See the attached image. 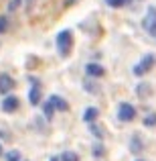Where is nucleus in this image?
I'll use <instances>...</instances> for the list:
<instances>
[{"label": "nucleus", "mask_w": 156, "mask_h": 161, "mask_svg": "<svg viewBox=\"0 0 156 161\" xmlns=\"http://www.w3.org/2000/svg\"><path fill=\"white\" fill-rule=\"evenodd\" d=\"M130 149H132V153H138V151L144 149V145H142V141H140L138 135H134V137H132V147H130Z\"/></svg>", "instance_id": "obj_10"}, {"label": "nucleus", "mask_w": 156, "mask_h": 161, "mask_svg": "<svg viewBox=\"0 0 156 161\" xmlns=\"http://www.w3.org/2000/svg\"><path fill=\"white\" fill-rule=\"evenodd\" d=\"M51 161H61V157H53V159H51Z\"/></svg>", "instance_id": "obj_17"}, {"label": "nucleus", "mask_w": 156, "mask_h": 161, "mask_svg": "<svg viewBox=\"0 0 156 161\" xmlns=\"http://www.w3.org/2000/svg\"><path fill=\"white\" fill-rule=\"evenodd\" d=\"M55 108H57V110H67L69 106H67V102L61 98V96H51V98H49L47 102L43 104V112L47 114L49 118H51V116H53V110H55Z\"/></svg>", "instance_id": "obj_3"}, {"label": "nucleus", "mask_w": 156, "mask_h": 161, "mask_svg": "<svg viewBox=\"0 0 156 161\" xmlns=\"http://www.w3.org/2000/svg\"><path fill=\"white\" fill-rule=\"evenodd\" d=\"M4 157H6V161H20V151H8Z\"/></svg>", "instance_id": "obj_15"}, {"label": "nucleus", "mask_w": 156, "mask_h": 161, "mask_svg": "<svg viewBox=\"0 0 156 161\" xmlns=\"http://www.w3.org/2000/svg\"><path fill=\"white\" fill-rule=\"evenodd\" d=\"M102 153H103L102 147H95V149H93V155H102Z\"/></svg>", "instance_id": "obj_16"}, {"label": "nucleus", "mask_w": 156, "mask_h": 161, "mask_svg": "<svg viewBox=\"0 0 156 161\" xmlns=\"http://www.w3.org/2000/svg\"><path fill=\"white\" fill-rule=\"evenodd\" d=\"M136 161H146V159H136Z\"/></svg>", "instance_id": "obj_19"}, {"label": "nucleus", "mask_w": 156, "mask_h": 161, "mask_svg": "<svg viewBox=\"0 0 156 161\" xmlns=\"http://www.w3.org/2000/svg\"><path fill=\"white\" fill-rule=\"evenodd\" d=\"M98 112H99L98 108H91V106H89V108L85 110V114H83V118H85L87 122H91V118H93V120H95V118H98Z\"/></svg>", "instance_id": "obj_13"}, {"label": "nucleus", "mask_w": 156, "mask_h": 161, "mask_svg": "<svg viewBox=\"0 0 156 161\" xmlns=\"http://www.w3.org/2000/svg\"><path fill=\"white\" fill-rule=\"evenodd\" d=\"M61 161H79V155L75 153V151H65V153L61 155Z\"/></svg>", "instance_id": "obj_14"}, {"label": "nucleus", "mask_w": 156, "mask_h": 161, "mask_svg": "<svg viewBox=\"0 0 156 161\" xmlns=\"http://www.w3.org/2000/svg\"><path fill=\"white\" fill-rule=\"evenodd\" d=\"M12 88H14V80H12L8 74H2L0 75V94L8 96L12 92Z\"/></svg>", "instance_id": "obj_8"}, {"label": "nucleus", "mask_w": 156, "mask_h": 161, "mask_svg": "<svg viewBox=\"0 0 156 161\" xmlns=\"http://www.w3.org/2000/svg\"><path fill=\"white\" fill-rule=\"evenodd\" d=\"M132 0H105V4L112 8H122V6H128Z\"/></svg>", "instance_id": "obj_11"}, {"label": "nucleus", "mask_w": 156, "mask_h": 161, "mask_svg": "<svg viewBox=\"0 0 156 161\" xmlns=\"http://www.w3.org/2000/svg\"><path fill=\"white\" fill-rule=\"evenodd\" d=\"M57 47H59L61 55H69L71 47H73V33L69 29H65V31H61L57 35Z\"/></svg>", "instance_id": "obj_1"}, {"label": "nucleus", "mask_w": 156, "mask_h": 161, "mask_svg": "<svg viewBox=\"0 0 156 161\" xmlns=\"http://www.w3.org/2000/svg\"><path fill=\"white\" fill-rule=\"evenodd\" d=\"M154 61H156V57H154L152 53L144 55V57L140 59V63L134 67V74H136V75H144V74H148V71L154 67Z\"/></svg>", "instance_id": "obj_5"}, {"label": "nucleus", "mask_w": 156, "mask_h": 161, "mask_svg": "<svg viewBox=\"0 0 156 161\" xmlns=\"http://www.w3.org/2000/svg\"><path fill=\"white\" fill-rule=\"evenodd\" d=\"M118 118L122 122H132L136 118V108L130 102H120V106H118Z\"/></svg>", "instance_id": "obj_4"}, {"label": "nucleus", "mask_w": 156, "mask_h": 161, "mask_svg": "<svg viewBox=\"0 0 156 161\" xmlns=\"http://www.w3.org/2000/svg\"><path fill=\"white\" fill-rule=\"evenodd\" d=\"M28 82H31V92H28V100H31V104H39L41 102V84L37 78H28Z\"/></svg>", "instance_id": "obj_6"}, {"label": "nucleus", "mask_w": 156, "mask_h": 161, "mask_svg": "<svg viewBox=\"0 0 156 161\" xmlns=\"http://www.w3.org/2000/svg\"><path fill=\"white\" fill-rule=\"evenodd\" d=\"M85 71H87L89 75H93V78H102V75L105 74V69H103L102 65H98V63H87Z\"/></svg>", "instance_id": "obj_9"}, {"label": "nucleus", "mask_w": 156, "mask_h": 161, "mask_svg": "<svg viewBox=\"0 0 156 161\" xmlns=\"http://www.w3.org/2000/svg\"><path fill=\"white\" fill-rule=\"evenodd\" d=\"M18 106H20V100L16 98L14 94L4 96V100H2V110H4V112H14Z\"/></svg>", "instance_id": "obj_7"}, {"label": "nucleus", "mask_w": 156, "mask_h": 161, "mask_svg": "<svg viewBox=\"0 0 156 161\" xmlns=\"http://www.w3.org/2000/svg\"><path fill=\"white\" fill-rule=\"evenodd\" d=\"M0 155H2V145H0Z\"/></svg>", "instance_id": "obj_18"}, {"label": "nucleus", "mask_w": 156, "mask_h": 161, "mask_svg": "<svg viewBox=\"0 0 156 161\" xmlns=\"http://www.w3.org/2000/svg\"><path fill=\"white\" fill-rule=\"evenodd\" d=\"M142 29H144L150 37H156V6L146 8V14H144V19H142Z\"/></svg>", "instance_id": "obj_2"}, {"label": "nucleus", "mask_w": 156, "mask_h": 161, "mask_svg": "<svg viewBox=\"0 0 156 161\" xmlns=\"http://www.w3.org/2000/svg\"><path fill=\"white\" fill-rule=\"evenodd\" d=\"M8 27H10V20H8L6 14H0V35H4V33L8 31Z\"/></svg>", "instance_id": "obj_12"}]
</instances>
